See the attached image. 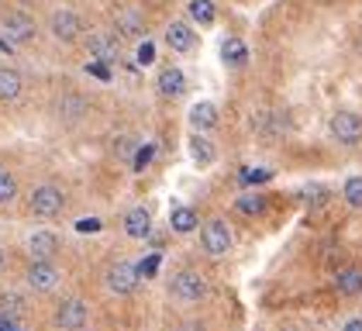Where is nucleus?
Returning <instances> with one entry per match:
<instances>
[{
    "label": "nucleus",
    "mask_w": 362,
    "mask_h": 331,
    "mask_svg": "<svg viewBox=\"0 0 362 331\" xmlns=\"http://www.w3.org/2000/svg\"><path fill=\"white\" fill-rule=\"evenodd\" d=\"M25 90V76L14 66H0V104H14Z\"/></svg>",
    "instance_id": "obj_15"
},
{
    "label": "nucleus",
    "mask_w": 362,
    "mask_h": 331,
    "mask_svg": "<svg viewBox=\"0 0 362 331\" xmlns=\"http://www.w3.org/2000/svg\"><path fill=\"white\" fill-rule=\"evenodd\" d=\"M4 35H7L14 45H28V42H35V35H38L35 18H28L25 11H7V14H4Z\"/></svg>",
    "instance_id": "obj_7"
},
{
    "label": "nucleus",
    "mask_w": 362,
    "mask_h": 331,
    "mask_svg": "<svg viewBox=\"0 0 362 331\" xmlns=\"http://www.w3.org/2000/svg\"><path fill=\"white\" fill-rule=\"evenodd\" d=\"M166 45L173 52H194V45H197L194 28L187 25V21H173L166 28Z\"/></svg>",
    "instance_id": "obj_14"
},
{
    "label": "nucleus",
    "mask_w": 362,
    "mask_h": 331,
    "mask_svg": "<svg viewBox=\"0 0 362 331\" xmlns=\"http://www.w3.org/2000/svg\"><path fill=\"white\" fill-rule=\"evenodd\" d=\"M200 245H204V252H207L211 259H221V255H228V252H231V245H235L231 228H228L221 218L207 221V224L200 228Z\"/></svg>",
    "instance_id": "obj_2"
},
{
    "label": "nucleus",
    "mask_w": 362,
    "mask_h": 331,
    "mask_svg": "<svg viewBox=\"0 0 362 331\" xmlns=\"http://www.w3.org/2000/svg\"><path fill=\"white\" fill-rule=\"evenodd\" d=\"M152 59H156V49H152L148 42H145V45H139V62H141V66H148Z\"/></svg>",
    "instance_id": "obj_30"
},
{
    "label": "nucleus",
    "mask_w": 362,
    "mask_h": 331,
    "mask_svg": "<svg viewBox=\"0 0 362 331\" xmlns=\"http://www.w3.org/2000/svg\"><path fill=\"white\" fill-rule=\"evenodd\" d=\"M190 124H194V132H214L218 128V108L211 104V100H200L190 108Z\"/></svg>",
    "instance_id": "obj_17"
},
{
    "label": "nucleus",
    "mask_w": 362,
    "mask_h": 331,
    "mask_svg": "<svg viewBox=\"0 0 362 331\" xmlns=\"http://www.w3.org/2000/svg\"><path fill=\"white\" fill-rule=\"evenodd\" d=\"M114 25H117V35H124V38H141L145 35V14L139 7H121L114 14Z\"/></svg>",
    "instance_id": "obj_11"
},
{
    "label": "nucleus",
    "mask_w": 362,
    "mask_h": 331,
    "mask_svg": "<svg viewBox=\"0 0 362 331\" xmlns=\"http://www.w3.org/2000/svg\"><path fill=\"white\" fill-rule=\"evenodd\" d=\"M190 156H194L197 166H211L218 159V149H214V141L207 138V132H197V135L190 138Z\"/></svg>",
    "instance_id": "obj_19"
},
{
    "label": "nucleus",
    "mask_w": 362,
    "mask_h": 331,
    "mask_svg": "<svg viewBox=\"0 0 362 331\" xmlns=\"http://www.w3.org/2000/svg\"><path fill=\"white\" fill-rule=\"evenodd\" d=\"M59 266L52 262V259H31L28 273H25V279H28L31 290H52L59 283Z\"/></svg>",
    "instance_id": "obj_8"
},
{
    "label": "nucleus",
    "mask_w": 362,
    "mask_h": 331,
    "mask_svg": "<svg viewBox=\"0 0 362 331\" xmlns=\"http://www.w3.org/2000/svg\"><path fill=\"white\" fill-rule=\"evenodd\" d=\"M334 290H338V297H359L362 269H341V273L334 276Z\"/></svg>",
    "instance_id": "obj_20"
},
{
    "label": "nucleus",
    "mask_w": 362,
    "mask_h": 331,
    "mask_svg": "<svg viewBox=\"0 0 362 331\" xmlns=\"http://www.w3.org/2000/svg\"><path fill=\"white\" fill-rule=\"evenodd\" d=\"M114 152H117L121 159H132V156H135V141H132V138H117V141H114Z\"/></svg>",
    "instance_id": "obj_28"
},
{
    "label": "nucleus",
    "mask_w": 362,
    "mask_h": 331,
    "mask_svg": "<svg viewBox=\"0 0 362 331\" xmlns=\"http://www.w3.org/2000/svg\"><path fill=\"white\" fill-rule=\"evenodd\" d=\"M14 197H18V180L7 169H0V207L14 204Z\"/></svg>",
    "instance_id": "obj_26"
},
{
    "label": "nucleus",
    "mask_w": 362,
    "mask_h": 331,
    "mask_svg": "<svg viewBox=\"0 0 362 331\" xmlns=\"http://www.w3.org/2000/svg\"><path fill=\"white\" fill-rule=\"evenodd\" d=\"M238 211L249 214V218H262L266 214V200L259 193H245V197H238Z\"/></svg>",
    "instance_id": "obj_23"
},
{
    "label": "nucleus",
    "mask_w": 362,
    "mask_h": 331,
    "mask_svg": "<svg viewBox=\"0 0 362 331\" xmlns=\"http://www.w3.org/2000/svg\"><path fill=\"white\" fill-rule=\"evenodd\" d=\"M62 207H66V193L59 190V187H52V183L31 190L28 211L35 218H56V214H62Z\"/></svg>",
    "instance_id": "obj_3"
},
{
    "label": "nucleus",
    "mask_w": 362,
    "mask_h": 331,
    "mask_svg": "<svg viewBox=\"0 0 362 331\" xmlns=\"http://www.w3.org/2000/svg\"><path fill=\"white\" fill-rule=\"evenodd\" d=\"M221 59L228 66H245V59H249V49L238 42V38H228L221 45Z\"/></svg>",
    "instance_id": "obj_22"
},
{
    "label": "nucleus",
    "mask_w": 362,
    "mask_h": 331,
    "mask_svg": "<svg viewBox=\"0 0 362 331\" xmlns=\"http://www.w3.org/2000/svg\"><path fill=\"white\" fill-rule=\"evenodd\" d=\"M152 156H156V145H139V149H135V156H132V166L141 173L145 166L152 163Z\"/></svg>",
    "instance_id": "obj_27"
},
{
    "label": "nucleus",
    "mask_w": 362,
    "mask_h": 331,
    "mask_svg": "<svg viewBox=\"0 0 362 331\" xmlns=\"http://www.w3.org/2000/svg\"><path fill=\"white\" fill-rule=\"evenodd\" d=\"M56 321H59V328H66V331H80L86 328V321H90V307H86L83 301H66L62 307H59V314H56Z\"/></svg>",
    "instance_id": "obj_9"
},
{
    "label": "nucleus",
    "mask_w": 362,
    "mask_h": 331,
    "mask_svg": "<svg viewBox=\"0 0 362 331\" xmlns=\"http://www.w3.org/2000/svg\"><path fill=\"white\" fill-rule=\"evenodd\" d=\"M332 138L334 141H341V145H359L362 141V117L356 110H338L332 114Z\"/></svg>",
    "instance_id": "obj_5"
},
{
    "label": "nucleus",
    "mask_w": 362,
    "mask_h": 331,
    "mask_svg": "<svg viewBox=\"0 0 362 331\" xmlns=\"http://www.w3.org/2000/svg\"><path fill=\"white\" fill-rule=\"evenodd\" d=\"M49 31H52V38H59V42H76V38L83 35V21H80L76 11L56 7L52 18H49Z\"/></svg>",
    "instance_id": "obj_6"
},
{
    "label": "nucleus",
    "mask_w": 362,
    "mask_h": 331,
    "mask_svg": "<svg viewBox=\"0 0 362 331\" xmlns=\"http://www.w3.org/2000/svg\"><path fill=\"white\" fill-rule=\"evenodd\" d=\"M83 114H86V100H83V97L66 93V97L59 100V117H62V121H80Z\"/></svg>",
    "instance_id": "obj_21"
},
{
    "label": "nucleus",
    "mask_w": 362,
    "mask_h": 331,
    "mask_svg": "<svg viewBox=\"0 0 362 331\" xmlns=\"http://www.w3.org/2000/svg\"><path fill=\"white\" fill-rule=\"evenodd\" d=\"M341 197H345V204H349V207L362 211V176H352V180H345V187H341Z\"/></svg>",
    "instance_id": "obj_24"
},
{
    "label": "nucleus",
    "mask_w": 362,
    "mask_h": 331,
    "mask_svg": "<svg viewBox=\"0 0 362 331\" xmlns=\"http://www.w3.org/2000/svg\"><path fill=\"white\" fill-rule=\"evenodd\" d=\"M190 18L197 25H214V4L211 0H190Z\"/></svg>",
    "instance_id": "obj_25"
},
{
    "label": "nucleus",
    "mask_w": 362,
    "mask_h": 331,
    "mask_svg": "<svg viewBox=\"0 0 362 331\" xmlns=\"http://www.w3.org/2000/svg\"><path fill=\"white\" fill-rule=\"evenodd\" d=\"M86 69H90V73H93V76H100V80H111V69H107V66H104V62H97V59H93V62H90V66H86Z\"/></svg>",
    "instance_id": "obj_29"
},
{
    "label": "nucleus",
    "mask_w": 362,
    "mask_h": 331,
    "mask_svg": "<svg viewBox=\"0 0 362 331\" xmlns=\"http://www.w3.org/2000/svg\"><path fill=\"white\" fill-rule=\"evenodd\" d=\"M169 228L180 231V235H190V231L200 228V214H197L194 207H173L169 211Z\"/></svg>",
    "instance_id": "obj_18"
},
{
    "label": "nucleus",
    "mask_w": 362,
    "mask_h": 331,
    "mask_svg": "<svg viewBox=\"0 0 362 331\" xmlns=\"http://www.w3.org/2000/svg\"><path fill=\"white\" fill-rule=\"evenodd\" d=\"M173 301L180 303H200L207 297V279L204 273H197V269H180V273L173 276Z\"/></svg>",
    "instance_id": "obj_1"
},
{
    "label": "nucleus",
    "mask_w": 362,
    "mask_h": 331,
    "mask_svg": "<svg viewBox=\"0 0 362 331\" xmlns=\"http://www.w3.org/2000/svg\"><path fill=\"white\" fill-rule=\"evenodd\" d=\"M28 255L31 259H56L59 255V235L56 231H31L28 235Z\"/></svg>",
    "instance_id": "obj_12"
},
{
    "label": "nucleus",
    "mask_w": 362,
    "mask_h": 331,
    "mask_svg": "<svg viewBox=\"0 0 362 331\" xmlns=\"http://www.w3.org/2000/svg\"><path fill=\"white\" fill-rule=\"evenodd\" d=\"M124 235L135 238V242H145V238L152 235V214H148L145 207H132V211L124 214Z\"/></svg>",
    "instance_id": "obj_13"
},
{
    "label": "nucleus",
    "mask_w": 362,
    "mask_h": 331,
    "mask_svg": "<svg viewBox=\"0 0 362 331\" xmlns=\"http://www.w3.org/2000/svg\"><path fill=\"white\" fill-rule=\"evenodd\" d=\"M156 86H159V93H163V97H180V93L187 90V76H183V69H180V66H166V69H159Z\"/></svg>",
    "instance_id": "obj_16"
},
{
    "label": "nucleus",
    "mask_w": 362,
    "mask_h": 331,
    "mask_svg": "<svg viewBox=\"0 0 362 331\" xmlns=\"http://www.w3.org/2000/svg\"><path fill=\"white\" fill-rule=\"evenodd\" d=\"M4 269H7V255H4V248H0V276H4Z\"/></svg>",
    "instance_id": "obj_32"
},
{
    "label": "nucleus",
    "mask_w": 362,
    "mask_h": 331,
    "mask_svg": "<svg viewBox=\"0 0 362 331\" xmlns=\"http://www.w3.org/2000/svg\"><path fill=\"white\" fill-rule=\"evenodd\" d=\"M141 283V273L135 262H128V259H117L107 266V286H111V294H135Z\"/></svg>",
    "instance_id": "obj_4"
},
{
    "label": "nucleus",
    "mask_w": 362,
    "mask_h": 331,
    "mask_svg": "<svg viewBox=\"0 0 362 331\" xmlns=\"http://www.w3.org/2000/svg\"><path fill=\"white\" fill-rule=\"evenodd\" d=\"M341 331H362V318H352V321H345Z\"/></svg>",
    "instance_id": "obj_31"
},
{
    "label": "nucleus",
    "mask_w": 362,
    "mask_h": 331,
    "mask_svg": "<svg viewBox=\"0 0 362 331\" xmlns=\"http://www.w3.org/2000/svg\"><path fill=\"white\" fill-rule=\"evenodd\" d=\"M86 49H90V55L97 62H117V55H121L117 35H107V31H93L90 42H86Z\"/></svg>",
    "instance_id": "obj_10"
}]
</instances>
